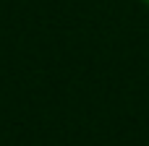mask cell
<instances>
[{"label": "cell", "instance_id": "6da1fadb", "mask_svg": "<svg viewBox=\"0 0 149 146\" xmlns=\"http://www.w3.org/2000/svg\"><path fill=\"white\" fill-rule=\"evenodd\" d=\"M144 3H147V5H149V0H144Z\"/></svg>", "mask_w": 149, "mask_h": 146}]
</instances>
